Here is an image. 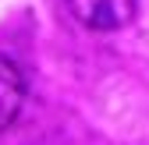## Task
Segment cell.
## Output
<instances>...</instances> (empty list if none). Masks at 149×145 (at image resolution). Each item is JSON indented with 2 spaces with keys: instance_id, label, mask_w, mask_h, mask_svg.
<instances>
[{
  "instance_id": "7a4b0ae2",
  "label": "cell",
  "mask_w": 149,
  "mask_h": 145,
  "mask_svg": "<svg viewBox=\"0 0 149 145\" xmlns=\"http://www.w3.org/2000/svg\"><path fill=\"white\" fill-rule=\"evenodd\" d=\"M25 96H29V85H25L22 67L0 53V131H7L18 120V113L25 106Z\"/></svg>"
},
{
  "instance_id": "6da1fadb",
  "label": "cell",
  "mask_w": 149,
  "mask_h": 145,
  "mask_svg": "<svg viewBox=\"0 0 149 145\" xmlns=\"http://www.w3.org/2000/svg\"><path fill=\"white\" fill-rule=\"evenodd\" d=\"M64 7L89 32H114L135 18L139 0H64Z\"/></svg>"
}]
</instances>
